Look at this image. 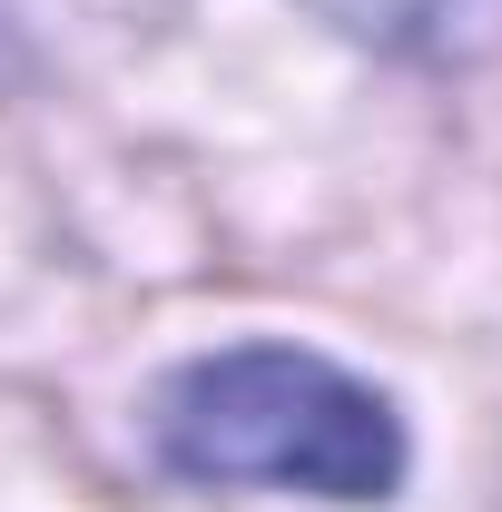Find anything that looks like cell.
<instances>
[{"label": "cell", "mask_w": 502, "mask_h": 512, "mask_svg": "<svg viewBox=\"0 0 502 512\" xmlns=\"http://www.w3.org/2000/svg\"><path fill=\"white\" fill-rule=\"evenodd\" d=\"M158 453L188 483H286L315 503H384L404 483L394 404L296 345H237L178 365L158 394Z\"/></svg>", "instance_id": "6da1fadb"}, {"label": "cell", "mask_w": 502, "mask_h": 512, "mask_svg": "<svg viewBox=\"0 0 502 512\" xmlns=\"http://www.w3.org/2000/svg\"><path fill=\"white\" fill-rule=\"evenodd\" d=\"M315 20H335L345 40H375V50H424V40H443L473 0H306Z\"/></svg>", "instance_id": "7a4b0ae2"}]
</instances>
